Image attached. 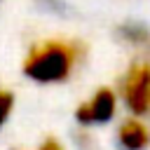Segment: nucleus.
<instances>
[{
  "label": "nucleus",
  "mask_w": 150,
  "mask_h": 150,
  "mask_svg": "<svg viewBox=\"0 0 150 150\" xmlns=\"http://www.w3.org/2000/svg\"><path fill=\"white\" fill-rule=\"evenodd\" d=\"M115 108H117V96L110 87H101L96 89L87 101H82L77 108H75V120L84 127H91V124H103L108 120H112L115 115Z\"/></svg>",
  "instance_id": "3"
},
{
  "label": "nucleus",
  "mask_w": 150,
  "mask_h": 150,
  "mask_svg": "<svg viewBox=\"0 0 150 150\" xmlns=\"http://www.w3.org/2000/svg\"><path fill=\"white\" fill-rule=\"evenodd\" d=\"M14 105H16V96H14V91L0 87V129L9 122V117H12V112H14Z\"/></svg>",
  "instance_id": "6"
},
{
  "label": "nucleus",
  "mask_w": 150,
  "mask_h": 150,
  "mask_svg": "<svg viewBox=\"0 0 150 150\" xmlns=\"http://www.w3.org/2000/svg\"><path fill=\"white\" fill-rule=\"evenodd\" d=\"M117 141L124 150H145L150 145V131L141 120H124L117 129Z\"/></svg>",
  "instance_id": "4"
},
{
  "label": "nucleus",
  "mask_w": 150,
  "mask_h": 150,
  "mask_svg": "<svg viewBox=\"0 0 150 150\" xmlns=\"http://www.w3.org/2000/svg\"><path fill=\"white\" fill-rule=\"evenodd\" d=\"M122 98L134 115L150 112V63H134L122 80Z\"/></svg>",
  "instance_id": "2"
},
{
  "label": "nucleus",
  "mask_w": 150,
  "mask_h": 150,
  "mask_svg": "<svg viewBox=\"0 0 150 150\" xmlns=\"http://www.w3.org/2000/svg\"><path fill=\"white\" fill-rule=\"evenodd\" d=\"M82 56L84 45L77 40H40L28 47L21 61V73L38 84H59L73 75Z\"/></svg>",
  "instance_id": "1"
},
{
  "label": "nucleus",
  "mask_w": 150,
  "mask_h": 150,
  "mask_svg": "<svg viewBox=\"0 0 150 150\" xmlns=\"http://www.w3.org/2000/svg\"><path fill=\"white\" fill-rule=\"evenodd\" d=\"M120 35H122V40H127V42H131V45H148V42H150V33H148L145 28L136 26V23L122 26V28H120Z\"/></svg>",
  "instance_id": "5"
},
{
  "label": "nucleus",
  "mask_w": 150,
  "mask_h": 150,
  "mask_svg": "<svg viewBox=\"0 0 150 150\" xmlns=\"http://www.w3.org/2000/svg\"><path fill=\"white\" fill-rule=\"evenodd\" d=\"M38 150H63V145H61L56 138H52V136H49V138H45V141L40 143V148H38Z\"/></svg>",
  "instance_id": "7"
}]
</instances>
